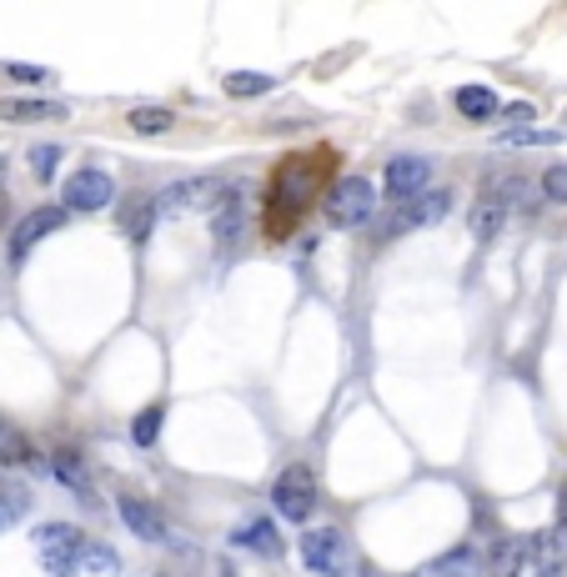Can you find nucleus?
Masks as SVG:
<instances>
[{
    "label": "nucleus",
    "mask_w": 567,
    "mask_h": 577,
    "mask_svg": "<svg viewBox=\"0 0 567 577\" xmlns=\"http://www.w3.org/2000/svg\"><path fill=\"white\" fill-rule=\"evenodd\" d=\"M302 563H306V573H317V577H351L361 557H357V547H351L347 527L327 523V527L302 533Z\"/></svg>",
    "instance_id": "1"
},
{
    "label": "nucleus",
    "mask_w": 567,
    "mask_h": 577,
    "mask_svg": "<svg viewBox=\"0 0 567 577\" xmlns=\"http://www.w3.org/2000/svg\"><path fill=\"white\" fill-rule=\"evenodd\" d=\"M322 217L337 231H357L377 217V186L367 176H342L327 186V201H322Z\"/></svg>",
    "instance_id": "2"
},
{
    "label": "nucleus",
    "mask_w": 567,
    "mask_h": 577,
    "mask_svg": "<svg viewBox=\"0 0 567 577\" xmlns=\"http://www.w3.org/2000/svg\"><path fill=\"white\" fill-rule=\"evenodd\" d=\"M272 507H276V517H282V523H306V517L317 512V478H312V468L292 462V468L276 472Z\"/></svg>",
    "instance_id": "3"
},
{
    "label": "nucleus",
    "mask_w": 567,
    "mask_h": 577,
    "mask_svg": "<svg viewBox=\"0 0 567 577\" xmlns=\"http://www.w3.org/2000/svg\"><path fill=\"white\" fill-rule=\"evenodd\" d=\"M81 547H86V537H81L71 523H41V527H35V553H41V567L51 577H71V573H76Z\"/></svg>",
    "instance_id": "4"
},
{
    "label": "nucleus",
    "mask_w": 567,
    "mask_h": 577,
    "mask_svg": "<svg viewBox=\"0 0 567 577\" xmlns=\"http://www.w3.org/2000/svg\"><path fill=\"white\" fill-rule=\"evenodd\" d=\"M317 161L322 156H296V161L282 166V176H276V191H272V207L282 211L286 207V227L296 221V211L306 207V197L317 191ZM272 211V217H276Z\"/></svg>",
    "instance_id": "5"
},
{
    "label": "nucleus",
    "mask_w": 567,
    "mask_h": 577,
    "mask_svg": "<svg viewBox=\"0 0 567 577\" xmlns=\"http://www.w3.org/2000/svg\"><path fill=\"white\" fill-rule=\"evenodd\" d=\"M452 211V191H422V197H412V201H397V211H392V221L382 227V237L392 241L397 231H417V227H437V221Z\"/></svg>",
    "instance_id": "6"
},
{
    "label": "nucleus",
    "mask_w": 567,
    "mask_h": 577,
    "mask_svg": "<svg viewBox=\"0 0 567 577\" xmlns=\"http://www.w3.org/2000/svg\"><path fill=\"white\" fill-rule=\"evenodd\" d=\"M61 201H66V217L71 211H86V217L91 211H106L111 201H116V181H111L101 166H81V171L66 181V197Z\"/></svg>",
    "instance_id": "7"
},
{
    "label": "nucleus",
    "mask_w": 567,
    "mask_h": 577,
    "mask_svg": "<svg viewBox=\"0 0 567 577\" xmlns=\"http://www.w3.org/2000/svg\"><path fill=\"white\" fill-rule=\"evenodd\" d=\"M221 197V186L211 176H186V181H171L156 201V211L166 217H186V211H211V201Z\"/></svg>",
    "instance_id": "8"
},
{
    "label": "nucleus",
    "mask_w": 567,
    "mask_h": 577,
    "mask_svg": "<svg viewBox=\"0 0 567 577\" xmlns=\"http://www.w3.org/2000/svg\"><path fill=\"white\" fill-rule=\"evenodd\" d=\"M66 227V207H35L21 217V227L11 231V256L21 262V256H31V246H41L51 231Z\"/></svg>",
    "instance_id": "9"
},
{
    "label": "nucleus",
    "mask_w": 567,
    "mask_h": 577,
    "mask_svg": "<svg viewBox=\"0 0 567 577\" xmlns=\"http://www.w3.org/2000/svg\"><path fill=\"white\" fill-rule=\"evenodd\" d=\"M207 217H211V241H217V251H231L241 241V227H246V201H241V191H221Z\"/></svg>",
    "instance_id": "10"
},
{
    "label": "nucleus",
    "mask_w": 567,
    "mask_h": 577,
    "mask_svg": "<svg viewBox=\"0 0 567 577\" xmlns=\"http://www.w3.org/2000/svg\"><path fill=\"white\" fill-rule=\"evenodd\" d=\"M427 176H432V161H427V156H397V161H387V197L392 201L422 197Z\"/></svg>",
    "instance_id": "11"
},
{
    "label": "nucleus",
    "mask_w": 567,
    "mask_h": 577,
    "mask_svg": "<svg viewBox=\"0 0 567 577\" xmlns=\"http://www.w3.org/2000/svg\"><path fill=\"white\" fill-rule=\"evenodd\" d=\"M116 512H120V523L132 527L141 543H166V523H161V512H156L151 502L132 497V492H120V497H116Z\"/></svg>",
    "instance_id": "12"
},
{
    "label": "nucleus",
    "mask_w": 567,
    "mask_h": 577,
    "mask_svg": "<svg viewBox=\"0 0 567 577\" xmlns=\"http://www.w3.org/2000/svg\"><path fill=\"white\" fill-rule=\"evenodd\" d=\"M0 120H15V126H41V120H66V106H61V101L0 96Z\"/></svg>",
    "instance_id": "13"
},
{
    "label": "nucleus",
    "mask_w": 567,
    "mask_h": 577,
    "mask_svg": "<svg viewBox=\"0 0 567 577\" xmlns=\"http://www.w3.org/2000/svg\"><path fill=\"white\" fill-rule=\"evenodd\" d=\"M231 547H246V553L276 557V553H282V533H276L272 517H246L241 527H231Z\"/></svg>",
    "instance_id": "14"
},
{
    "label": "nucleus",
    "mask_w": 567,
    "mask_h": 577,
    "mask_svg": "<svg viewBox=\"0 0 567 577\" xmlns=\"http://www.w3.org/2000/svg\"><path fill=\"white\" fill-rule=\"evenodd\" d=\"M527 563H537L547 577H557V567L567 563V523L543 537H527Z\"/></svg>",
    "instance_id": "15"
},
{
    "label": "nucleus",
    "mask_w": 567,
    "mask_h": 577,
    "mask_svg": "<svg viewBox=\"0 0 567 577\" xmlns=\"http://www.w3.org/2000/svg\"><path fill=\"white\" fill-rule=\"evenodd\" d=\"M523 567H527V537H502V543L487 553L482 573L487 577H523Z\"/></svg>",
    "instance_id": "16"
},
{
    "label": "nucleus",
    "mask_w": 567,
    "mask_h": 577,
    "mask_svg": "<svg viewBox=\"0 0 567 577\" xmlns=\"http://www.w3.org/2000/svg\"><path fill=\"white\" fill-rule=\"evenodd\" d=\"M51 472H55V482H66L76 497H86V492H91V472H86V462H81L76 447H55V452H51Z\"/></svg>",
    "instance_id": "17"
},
{
    "label": "nucleus",
    "mask_w": 567,
    "mask_h": 577,
    "mask_svg": "<svg viewBox=\"0 0 567 577\" xmlns=\"http://www.w3.org/2000/svg\"><path fill=\"white\" fill-rule=\"evenodd\" d=\"M25 462H35V447L25 442L21 427H11L0 417V472H15V468H25Z\"/></svg>",
    "instance_id": "18"
},
{
    "label": "nucleus",
    "mask_w": 567,
    "mask_h": 577,
    "mask_svg": "<svg viewBox=\"0 0 567 577\" xmlns=\"http://www.w3.org/2000/svg\"><path fill=\"white\" fill-rule=\"evenodd\" d=\"M156 201H146V197H132L126 207H120V231H126V241H146L151 237V227H156Z\"/></svg>",
    "instance_id": "19"
},
{
    "label": "nucleus",
    "mask_w": 567,
    "mask_h": 577,
    "mask_svg": "<svg viewBox=\"0 0 567 577\" xmlns=\"http://www.w3.org/2000/svg\"><path fill=\"white\" fill-rule=\"evenodd\" d=\"M458 111H462L468 120H492V116L502 111V101L492 96L487 86H462V91H458Z\"/></svg>",
    "instance_id": "20"
},
{
    "label": "nucleus",
    "mask_w": 567,
    "mask_h": 577,
    "mask_svg": "<svg viewBox=\"0 0 567 577\" xmlns=\"http://www.w3.org/2000/svg\"><path fill=\"white\" fill-rule=\"evenodd\" d=\"M126 126H132L136 136H166L176 126V116L166 106H136L132 116H126Z\"/></svg>",
    "instance_id": "21"
},
{
    "label": "nucleus",
    "mask_w": 567,
    "mask_h": 577,
    "mask_svg": "<svg viewBox=\"0 0 567 577\" xmlns=\"http://www.w3.org/2000/svg\"><path fill=\"white\" fill-rule=\"evenodd\" d=\"M276 81L266 76V71H231L227 76V96H266V91H272Z\"/></svg>",
    "instance_id": "22"
},
{
    "label": "nucleus",
    "mask_w": 567,
    "mask_h": 577,
    "mask_svg": "<svg viewBox=\"0 0 567 577\" xmlns=\"http://www.w3.org/2000/svg\"><path fill=\"white\" fill-rule=\"evenodd\" d=\"M482 563L472 547H452L448 557H437V577H477Z\"/></svg>",
    "instance_id": "23"
},
{
    "label": "nucleus",
    "mask_w": 567,
    "mask_h": 577,
    "mask_svg": "<svg viewBox=\"0 0 567 577\" xmlns=\"http://www.w3.org/2000/svg\"><path fill=\"white\" fill-rule=\"evenodd\" d=\"M161 422H166V402H151L146 412H136V422H132L136 447H156V437H161Z\"/></svg>",
    "instance_id": "24"
},
{
    "label": "nucleus",
    "mask_w": 567,
    "mask_h": 577,
    "mask_svg": "<svg viewBox=\"0 0 567 577\" xmlns=\"http://www.w3.org/2000/svg\"><path fill=\"white\" fill-rule=\"evenodd\" d=\"M25 507H31V497H25L21 482H0V527H11L25 517Z\"/></svg>",
    "instance_id": "25"
},
{
    "label": "nucleus",
    "mask_w": 567,
    "mask_h": 577,
    "mask_svg": "<svg viewBox=\"0 0 567 577\" xmlns=\"http://www.w3.org/2000/svg\"><path fill=\"white\" fill-rule=\"evenodd\" d=\"M76 567H91V573L111 577V573H116V553H111L106 543H86V547H81V563Z\"/></svg>",
    "instance_id": "26"
},
{
    "label": "nucleus",
    "mask_w": 567,
    "mask_h": 577,
    "mask_svg": "<svg viewBox=\"0 0 567 577\" xmlns=\"http://www.w3.org/2000/svg\"><path fill=\"white\" fill-rule=\"evenodd\" d=\"M502 217H507V211H502L497 201H487V197H482V201H477V211H472V231H477V237H497Z\"/></svg>",
    "instance_id": "27"
},
{
    "label": "nucleus",
    "mask_w": 567,
    "mask_h": 577,
    "mask_svg": "<svg viewBox=\"0 0 567 577\" xmlns=\"http://www.w3.org/2000/svg\"><path fill=\"white\" fill-rule=\"evenodd\" d=\"M55 161H61V146H31V176L35 181H51Z\"/></svg>",
    "instance_id": "28"
},
{
    "label": "nucleus",
    "mask_w": 567,
    "mask_h": 577,
    "mask_svg": "<svg viewBox=\"0 0 567 577\" xmlns=\"http://www.w3.org/2000/svg\"><path fill=\"white\" fill-rule=\"evenodd\" d=\"M543 197L563 201V207H567V166H547V171H543Z\"/></svg>",
    "instance_id": "29"
},
{
    "label": "nucleus",
    "mask_w": 567,
    "mask_h": 577,
    "mask_svg": "<svg viewBox=\"0 0 567 577\" xmlns=\"http://www.w3.org/2000/svg\"><path fill=\"white\" fill-rule=\"evenodd\" d=\"M6 76L25 81V86H45V81H51V71H41V66H25V61H6Z\"/></svg>",
    "instance_id": "30"
},
{
    "label": "nucleus",
    "mask_w": 567,
    "mask_h": 577,
    "mask_svg": "<svg viewBox=\"0 0 567 577\" xmlns=\"http://www.w3.org/2000/svg\"><path fill=\"white\" fill-rule=\"evenodd\" d=\"M497 116H502V120H513V132H527V126L537 120V111L527 106V101H517V106H502Z\"/></svg>",
    "instance_id": "31"
},
{
    "label": "nucleus",
    "mask_w": 567,
    "mask_h": 577,
    "mask_svg": "<svg viewBox=\"0 0 567 577\" xmlns=\"http://www.w3.org/2000/svg\"><path fill=\"white\" fill-rule=\"evenodd\" d=\"M502 141H507V146H553L557 132H533V126H527V132H507Z\"/></svg>",
    "instance_id": "32"
},
{
    "label": "nucleus",
    "mask_w": 567,
    "mask_h": 577,
    "mask_svg": "<svg viewBox=\"0 0 567 577\" xmlns=\"http://www.w3.org/2000/svg\"><path fill=\"white\" fill-rule=\"evenodd\" d=\"M351 577H397V573H387V567H377V563H357Z\"/></svg>",
    "instance_id": "33"
},
{
    "label": "nucleus",
    "mask_w": 567,
    "mask_h": 577,
    "mask_svg": "<svg viewBox=\"0 0 567 577\" xmlns=\"http://www.w3.org/2000/svg\"><path fill=\"white\" fill-rule=\"evenodd\" d=\"M0 221H6V181H0Z\"/></svg>",
    "instance_id": "34"
},
{
    "label": "nucleus",
    "mask_w": 567,
    "mask_h": 577,
    "mask_svg": "<svg viewBox=\"0 0 567 577\" xmlns=\"http://www.w3.org/2000/svg\"><path fill=\"white\" fill-rule=\"evenodd\" d=\"M537 577H547V573H537Z\"/></svg>",
    "instance_id": "35"
}]
</instances>
